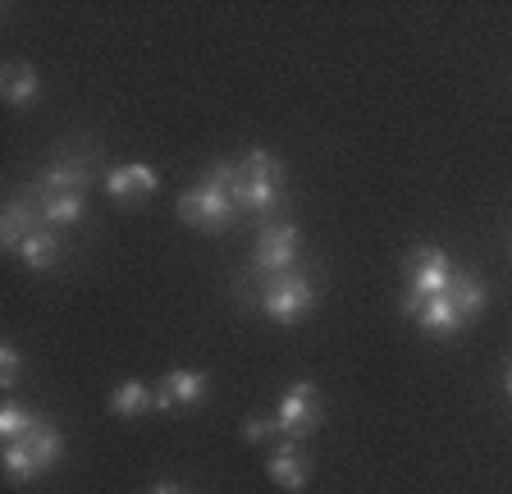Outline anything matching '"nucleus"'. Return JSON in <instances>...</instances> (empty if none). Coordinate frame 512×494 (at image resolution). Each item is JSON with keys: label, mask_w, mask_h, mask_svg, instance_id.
<instances>
[{"label": "nucleus", "mask_w": 512, "mask_h": 494, "mask_svg": "<svg viewBox=\"0 0 512 494\" xmlns=\"http://www.w3.org/2000/svg\"><path fill=\"white\" fill-rule=\"evenodd\" d=\"M229 193H234L243 220L275 225V215L284 211V202H288V165L279 161L275 151L252 147L247 156H238V161H234Z\"/></svg>", "instance_id": "1"}, {"label": "nucleus", "mask_w": 512, "mask_h": 494, "mask_svg": "<svg viewBox=\"0 0 512 494\" xmlns=\"http://www.w3.org/2000/svg\"><path fill=\"white\" fill-rule=\"evenodd\" d=\"M229 179H234V161H211L202 179L174 202V215H179L188 229H202V234L238 229L243 225V211H238L234 193H229Z\"/></svg>", "instance_id": "2"}, {"label": "nucleus", "mask_w": 512, "mask_h": 494, "mask_svg": "<svg viewBox=\"0 0 512 494\" xmlns=\"http://www.w3.org/2000/svg\"><path fill=\"white\" fill-rule=\"evenodd\" d=\"M261 280V293H256V312L266 316V321L275 325H298L307 321L311 312H316L320 302V289L311 275H302V270H284V275H256Z\"/></svg>", "instance_id": "3"}, {"label": "nucleus", "mask_w": 512, "mask_h": 494, "mask_svg": "<svg viewBox=\"0 0 512 494\" xmlns=\"http://www.w3.org/2000/svg\"><path fill=\"white\" fill-rule=\"evenodd\" d=\"M302 257V229L293 220H275V225H261L256 229V243H252V275H284L293 270Z\"/></svg>", "instance_id": "4"}, {"label": "nucleus", "mask_w": 512, "mask_h": 494, "mask_svg": "<svg viewBox=\"0 0 512 494\" xmlns=\"http://www.w3.org/2000/svg\"><path fill=\"white\" fill-rule=\"evenodd\" d=\"M96 183V147L87 151H60L51 165H46L42 174H37V183H32L28 197H60V193H83Z\"/></svg>", "instance_id": "5"}, {"label": "nucleus", "mask_w": 512, "mask_h": 494, "mask_svg": "<svg viewBox=\"0 0 512 494\" xmlns=\"http://www.w3.org/2000/svg\"><path fill=\"white\" fill-rule=\"evenodd\" d=\"M275 421H279V435H284V440H307L311 430H320V421H325L320 389L311 385V380H293L288 394L279 398Z\"/></svg>", "instance_id": "6"}, {"label": "nucleus", "mask_w": 512, "mask_h": 494, "mask_svg": "<svg viewBox=\"0 0 512 494\" xmlns=\"http://www.w3.org/2000/svg\"><path fill=\"white\" fill-rule=\"evenodd\" d=\"M403 275H407V293H421V298H439L448 293L453 275H458V261L448 257L444 247H412L403 261Z\"/></svg>", "instance_id": "7"}, {"label": "nucleus", "mask_w": 512, "mask_h": 494, "mask_svg": "<svg viewBox=\"0 0 512 494\" xmlns=\"http://www.w3.org/2000/svg\"><path fill=\"white\" fill-rule=\"evenodd\" d=\"M403 312L412 316L416 325L426 334H435V339H453V334L467 330V321H462V312L448 302V293H439V298H421V293H403Z\"/></svg>", "instance_id": "8"}, {"label": "nucleus", "mask_w": 512, "mask_h": 494, "mask_svg": "<svg viewBox=\"0 0 512 494\" xmlns=\"http://www.w3.org/2000/svg\"><path fill=\"white\" fill-rule=\"evenodd\" d=\"M266 472H270V481H275L279 490H293V494L307 490L311 458H307V449H302V440H275V444H270Z\"/></svg>", "instance_id": "9"}, {"label": "nucleus", "mask_w": 512, "mask_h": 494, "mask_svg": "<svg viewBox=\"0 0 512 494\" xmlns=\"http://www.w3.org/2000/svg\"><path fill=\"white\" fill-rule=\"evenodd\" d=\"M160 188V174L151 170L147 161H124V165H115V170L106 174V193L115 197L119 206H138V202H147L151 193Z\"/></svg>", "instance_id": "10"}, {"label": "nucleus", "mask_w": 512, "mask_h": 494, "mask_svg": "<svg viewBox=\"0 0 512 494\" xmlns=\"http://www.w3.org/2000/svg\"><path fill=\"white\" fill-rule=\"evenodd\" d=\"M211 394V376L206 371H170V376L156 385V408H192V403H202Z\"/></svg>", "instance_id": "11"}, {"label": "nucleus", "mask_w": 512, "mask_h": 494, "mask_svg": "<svg viewBox=\"0 0 512 494\" xmlns=\"http://www.w3.org/2000/svg\"><path fill=\"white\" fill-rule=\"evenodd\" d=\"M37 229H42V215H37V202H32L28 193L14 197V202L5 206V215H0V243H5V252H19Z\"/></svg>", "instance_id": "12"}, {"label": "nucleus", "mask_w": 512, "mask_h": 494, "mask_svg": "<svg viewBox=\"0 0 512 494\" xmlns=\"http://www.w3.org/2000/svg\"><path fill=\"white\" fill-rule=\"evenodd\" d=\"M448 302L462 312V321H480L485 316V307H490V289H485V280H480L471 266H458V275H453V284H448Z\"/></svg>", "instance_id": "13"}, {"label": "nucleus", "mask_w": 512, "mask_h": 494, "mask_svg": "<svg viewBox=\"0 0 512 494\" xmlns=\"http://www.w3.org/2000/svg\"><path fill=\"white\" fill-rule=\"evenodd\" d=\"M0 97H5V106L28 110L32 101L42 97V74L32 65H5L0 69Z\"/></svg>", "instance_id": "14"}, {"label": "nucleus", "mask_w": 512, "mask_h": 494, "mask_svg": "<svg viewBox=\"0 0 512 494\" xmlns=\"http://www.w3.org/2000/svg\"><path fill=\"white\" fill-rule=\"evenodd\" d=\"M106 408L115 412L119 421H138V417H147V412L156 408V389L142 385V380H119V385L110 389Z\"/></svg>", "instance_id": "15"}, {"label": "nucleus", "mask_w": 512, "mask_h": 494, "mask_svg": "<svg viewBox=\"0 0 512 494\" xmlns=\"http://www.w3.org/2000/svg\"><path fill=\"white\" fill-rule=\"evenodd\" d=\"M37 202V215H42L46 229H69V225H83L87 220V197L83 193H60V197H32Z\"/></svg>", "instance_id": "16"}, {"label": "nucleus", "mask_w": 512, "mask_h": 494, "mask_svg": "<svg viewBox=\"0 0 512 494\" xmlns=\"http://www.w3.org/2000/svg\"><path fill=\"white\" fill-rule=\"evenodd\" d=\"M14 257L23 261V266L32 270V275H46V270H55L60 266V257H64V243H60V234H55V229H37V234L28 238V243L19 247V252H14Z\"/></svg>", "instance_id": "17"}, {"label": "nucleus", "mask_w": 512, "mask_h": 494, "mask_svg": "<svg viewBox=\"0 0 512 494\" xmlns=\"http://www.w3.org/2000/svg\"><path fill=\"white\" fill-rule=\"evenodd\" d=\"M23 444H28L37 472H51L55 462L64 458V435H60V426H51V421H37V426L23 435Z\"/></svg>", "instance_id": "18"}, {"label": "nucleus", "mask_w": 512, "mask_h": 494, "mask_svg": "<svg viewBox=\"0 0 512 494\" xmlns=\"http://www.w3.org/2000/svg\"><path fill=\"white\" fill-rule=\"evenodd\" d=\"M37 421H42V417H37L32 408H23V403H14V398H5V403H0V440H5V444L23 440Z\"/></svg>", "instance_id": "19"}, {"label": "nucleus", "mask_w": 512, "mask_h": 494, "mask_svg": "<svg viewBox=\"0 0 512 494\" xmlns=\"http://www.w3.org/2000/svg\"><path fill=\"white\" fill-rule=\"evenodd\" d=\"M5 476H10L14 485H28L32 476H42V472H37V462H32V453H28V444H23V440L5 444Z\"/></svg>", "instance_id": "20"}, {"label": "nucleus", "mask_w": 512, "mask_h": 494, "mask_svg": "<svg viewBox=\"0 0 512 494\" xmlns=\"http://www.w3.org/2000/svg\"><path fill=\"white\" fill-rule=\"evenodd\" d=\"M243 440L247 444H275V440H284V435H279V421L275 417H261V412H252V417L243 421Z\"/></svg>", "instance_id": "21"}, {"label": "nucleus", "mask_w": 512, "mask_h": 494, "mask_svg": "<svg viewBox=\"0 0 512 494\" xmlns=\"http://www.w3.org/2000/svg\"><path fill=\"white\" fill-rule=\"evenodd\" d=\"M19 376H23V357H19V348L5 339V344H0V385L14 389L19 385Z\"/></svg>", "instance_id": "22"}, {"label": "nucleus", "mask_w": 512, "mask_h": 494, "mask_svg": "<svg viewBox=\"0 0 512 494\" xmlns=\"http://www.w3.org/2000/svg\"><path fill=\"white\" fill-rule=\"evenodd\" d=\"M147 494H192V490H188V485H179V481H156Z\"/></svg>", "instance_id": "23"}, {"label": "nucleus", "mask_w": 512, "mask_h": 494, "mask_svg": "<svg viewBox=\"0 0 512 494\" xmlns=\"http://www.w3.org/2000/svg\"><path fill=\"white\" fill-rule=\"evenodd\" d=\"M503 389H508V398H512V362H508V376H503Z\"/></svg>", "instance_id": "24"}]
</instances>
